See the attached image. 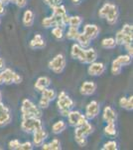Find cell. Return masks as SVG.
<instances>
[{"instance_id":"1","label":"cell","mask_w":133,"mask_h":150,"mask_svg":"<svg viewBox=\"0 0 133 150\" xmlns=\"http://www.w3.org/2000/svg\"><path fill=\"white\" fill-rule=\"evenodd\" d=\"M75 128H76V129H75V140H76L77 144L81 147L86 146V143H88L86 137L93 132V126L88 120V121L84 122V124L79 125V126H77Z\"/></svg>"},{"instance_id":"2","label":"cell","mask_w":133,"mask_h":150,"mask_svg":"<svg viewBox=\"0 0 133 150\" xmlns=\"http://www.w3.org/2000/svg\"><path fill=\"white\" fill-rule=\"evenodd\" d=\"M98 15L101 18H104L108 24L114 25L118 19V8L112 3H104L98 11Z\"/></svg>"},{"instance_id":"3","label":"cell","mask_w":133,"mask_h":150,"mask_svg":"<svg viewBox=\"0 0 133 150\" xmlns=\"http://www.w3.org/2000/svg\"><path fill=\"white\" fill-rule=\"evenodd\" d=\"M21 113H22V118L28 117H42V110L38 105H36L33 101L30 99H24L21 104Z\"/></svg>"},{"instance_id":"4","label":"cell","mask_w":133,"mask_h":150,"mask_svg":"<svg viewBox=\"0 0 133 150\" xmlns=\"http://www.w3.org/2000/svg\"><path fill=\"white\" fill-rule=\"evenodd\" d=\"M57 106L59 109L60 113L62 116L67 117L69 112L72 110V108L74 107V101L68 95L66 91H61L58 95V100H57Z\"/></svg>"},{"instance_id":"5","label":"cell","mask_w":133,"mask_h":150,"mask_svg":"<svg viewBox=\"0 0 133 150\" xmlns=\"http://www.w3.org/2000/svg\"><path fill=\"white\" fill-rule=\"evenodd\" d=\"M22 77L10 68H4L0 71V85L3 84H20Z\"/></svg>"},{"instance_id":"6","label":"cell","mask_w":133,"mask_h":150,"mask_svg":"<svg viewBox=\"0 0 133 150\" xmlns=\"http://www.w3.org/2000/svg\"><path fill=\"white\" fill-rule=\"evenodd\" d=\"M43 128L42 121L41 118L36 117H28V118H22V122H21V129L24 132L28 133V134H32L34 131L38 129Z\"/></svg>"},{"instance_id":"7","label":"cell","mask_w":133,"mask_h":150,"mask_svg":"<svg viewBox=\"0 0 133 150\" xmlns=\"http://www.w3.org/2000/svg\"><path fill=\"white\" fill-rule=\"evenodd\" d=\"M49 68L56 74H61L66 67V58L63 54H58L48 64Z\"/></svg>"},{"instance_id":"8","label":"cell","mask_w":133,"mask_h":150,"mask_svg":"<svg viewBox=\"0 0 133 150\" xmlns=\"http://www.w3.org/2000/svg\"><path fill=\"white\" fill-rule=\"evenodd\" d=\"M67 117H68L69 124L72 127L79 126V125L84 124V122L88 121V119L86 118L84 114H83L81 111L78 110H71Z\"/></svg>"},{"instance_id":"9","label":"cell","mask_w":133,"mask_h":150,"mask_svg":"<svg viewBox=\"0 0 133 150\" xmlns=\"http://www.w3.org/2000/svg\"><path fill=\"white\" fill-rule=\"evenodd\" d=\"M100 103L95 100H93L86 105L84 116H86V118L88 120H93L100 114Z\"/></svg>"},{"instance_id":"10","label":"cell","mask_w":133,"mask_h":150,"mask_svg":"<svg viewBox=\"0 0 133 150\" xmlns=\"http://www.w3.org/2000/svg\"><path fill=\"white\" fill-rule=\"evenodd\" d=\"M71 56L74 59L79 60L81 63L86 64V48H83L79 43H75L72 46Z\"/></svg>"},{"instance_id":"11","label":"cell","mask_w":133,"mask_h":150,"mask_svg":"<svg viewBox=\"0 0 133 150\" xmlns=\"http://www.w3.org/2000/svg\"><path fill=\"white\" fill-rule=\"evenodd\" d=\"M11 111L3 103H0V126H6L11 122Z\"/></svg>"},{"instance_id":"12","label":"cell","mask_w":133,"mask_h":150,"mask_svg":"<svg viewBox=\"0 0 133 150\" xmlns=\"http://www.w3.org/2000/svg\"><path fill=\"white\" fill-rule=\"evenodd\" d=\"M105 71V65L101 62H96L94 61L93 63L89 64L88 68V73L91 76H100L102 75Z\"/></svg>"},{"instance_id":"13","label":"cell","mask_w":133,"mask_h":150,"mask_svg":"<svg viewBox=\"0 0 133 150\" xmlns=\"http://www.w3.org/2000/svg\"><path fill=\"white\" fill-rule=\"evenodd\" d=\"M32 134H33V145L36 147L42 146V144L44 143L45 140L47 139V137H48V133L45 131L44 128L36 130Z\"/></svg>"},{"instance_id":"14","label":"cell","mask_w":133,"mask_h":150,"mask_svg":"<svg viewBox=\"0 0 133 150\" xmlns=\"http://www.w3.org/2000/svg\"><path fill=\"white\" fill-rule=\"evenodd\" d=\"M96 84L93 81H86L81 84V88H79V91H81V95L84 96H91L95 92L96 90Z\"/></svg>"},{"instance_id":"15","label":"cell","mask_w":133,"mask_h":150,"mask_svg":"<svg viewBox=\"0 0 133 150\" xmlns=\"http://www.w3.org/2000/svg\"><path fill=\"white\" fill-rule=\"evenodd\" d=\"M83 32L93 40L95 39L100 34V27L97 25H95V24H86L84 27Z\"/></svg>"},{"instance_id":"16","label":"cell","mask_w":133,"mask_h":150,"mask_svg":"<svg viewBox=\"0 0 133 150\" xmlns=\"http://www.w3.org/2000/svg\"><path fill=\"white\" fill-rule=\"evenodd\" d=\"M115 41H116L117 45H127V44H131L133 37L132 36H129L127 34H125L124 32L120 29L119 31L116 32V35H115Z\"/></svg>"},{"instance_id":"17","label":"cell","mask_w":133,"mask_h":150,"mask_svg":"<svg viewBox=\"0 0 133 150\" xmlns=\"http://www.w3.org/2000/svg\"><path fill=\"white\" fill-rule=\"evenodd\" d=\"M102 118L106 123H115L117 119V114L113 108H111L110 106H106L103 109Z\"/></svg>"},{"instance_id":"18","label":"cell","mask_w":133,"mask_h":150,"mask_svg":"<svg viewBox=\"0 0 133 150\" xmlns=\"http://www.w3.org/2000/svg\"><path fill=\"white\" fill-rule=\"evenodd\" d=\"M29 46L32 49H43V48L46 47L45 39L41 34H35L32 40L29 43Z\"/></svg>"},{"instance_id":"19","label":"cell","mask_w":133,"mask_h":150,"mask_svg":"<svg viewBox=\"0 0 133 150\" xmlns=\"http://www.w3.org/2000/svg\"><path fill=\"white\" fill-rule=\"evenodd\" d=\"M50 85H51V79L47 76L39 77L35 82V88H36V90L39 91V92H42L46 88L50 87Z\"/></svg>"},{"instance_id":"20","label":"cell","mask_w":133,"mask_h":150,"mask_svg":"<svg viewBox=\"0 0 133 150\" xmlns=\"http://www.w3.org/2000/svg\"><path fill=\"white\" fill-rule=\"evenodd\" d=\"M43 150H61V141L58 138H54L49 143H43L42 144Z\"/></svg>"},{"instance_id":"21","label":"cell","mask_w":133,"mask_h":150,"mask_svg":"<svg viewBox=\"0 0 133 150\" xmlns=\"http://www.w3.org/2000/svg\"><path fill=\"white\" fill-rule=\"evenodd\" d=\"M119 106L127 111H132V109H133V96H129V97H121L119 99Z\"/></svg>"},{"instance_id":"22","label":"cell","mask_w":133,"mask_h":150,"mask_svg":"<svg viewBox=\"0 0 133 150\" xmlns=\"http://www.w3.org/2000/svg\"><path fill=\"white\" fill-rule=\"evenodd\" d=\"M34 24V13L32 10L28 9L23 14V25L25 27H31Z\"/></svg>"},{"instance_id":"23","label":"cell","mask_w":133,"mask_h":150,"mask_svg":"<svg viewBox=\"0 0 133 150\" xmlns=\"http://www.w3.org/2000/svg\"><path fill=\"white\" fill-rule=\"evenodd\" d=\"M97 59V52L93 48H86V64H91L96 61Z\"/></svg>"},{"instance_id":"24","label":"cell","mask_w":133,"mask_h":150,"mask_svg":"<svg viewBox=\"0 0 133 150\" xmlns=\"http://www.w3.org/2000/svg\"><path fill=\"white\" fill-rule=\"evenodd\" d=\"M67 128V123L63 120H58L57 122H55L52 126V132L54 134H60V133L64 132Z\"/></svg>"},{"instance_id":"25","label":"cell","mask_w":133,"mask_h":150,"mask_svg":"<svg viewBox=\"0 0 133 150\" xmlns=\"http://www.w3.org/2000/svg\"><path fill=\"white\" fill-rule=\"evenodd\" d=\"M77 41H78V43L83 48H88L89 46V44H91V39L89 37H88L84 32H81V33L79 32L78 38H77Z\"/></svg>"},{"instance_id":"26","label":"cell","mask_w":133,"mask_h":150,"mask_svg":"<svg viewBox=\"0 0 133 150\" xmlns=\"http://www.w3.org/2000/svg\"><path fill=\"white\" fill-rule=\"evenodd\" d=\"M116 41L112 37H107L101 40V46L104 49H113L116 46Z\"/></svg>"},{"instance_id":"27","label":"cell","mask_w":133,"mask_h":150,"mask_svg":"<svg viewBox=\"0 0 133 150\" xmlns=\"http://www.w3.org/2000/svg\"><path fill=\"white\" fill-rule=\"evenodd\" d=\"M79 34V28L77 27H72V26H69V29H68L67 33H66V37L69 40L72 41H77V38Z\"/></svg>"},{"instance_id":"28","label":"cell","mask_w":133,"mask_h":150,"mask_svg":"<svg viewBox=\"0 0 133 150\" xmlns=\"http://www.w3.org/2000/svg\"><path fill=\"white\" fill-rule=\"evenodd\" d=\"M114 60L123 67V66H127V65H129L130 63H131V62H132V57L130 56V55H128V54L119 55V56H118L117 58H115Z\"/></svg>"},{"instance_id":"29","label":"cell","mask_w":133,"mask_h":150,"mask_svg":"<svg viewBox=\"0 0 133 150\" xmlns=\"http://www.w3.org/2000/svg\"><path fill=\"white\" fill-rule=\"evenodd\" d=\"M104 133L107 136L115 137L117 134V129L115 126V123H106V126L104 127Z\"/></svg>"},{"instance_id":"30","label":"cell","mask_w":133,"mask_h":150,"mask_svg":"<svg viewBox=\"0 0 133 150\" xmlns=\"http://www.w3.org/2000/svg\"><path fill=\"white\" fill-rule=\"evenodd\" d=\"M83 23V18L81 16H78V15H75V16H70L69 18V26H72V27H77L79 28V26L81 25Z\"/></svg>"},{"instance_id":"31","label":"cell","mask_w":133,"mask_h":150,"mask_svg":"<svg viewBox=\"0 0 133 150\" xmlns=\"http://www.w3.org/2000/svg\"><path fill=\"white\" fill-rule=\"evenodd\" d=\"M41 93H42V96H43V97L47 98L48 100H50V101H51V102H52L53 100H55L56 97H57V94H56L54 89L49 88V87H48V88H46L45 90H43Z\"/></svg>"},{"instance_id":"32","label":"cell","mask_w":133,"mask_h":150,"mask_svg":"<svg viewBox=\"0 0 133 150\" xmlns=\"http://www.w3.org/2000/svg\"><path fill=\"white\" fill-rule=\"evenodd\" d=\"M52 34L58 40H61L64 37V29L59 26H55L52 28Z\"/></svg>"},{"instance_id":"33","label":"cell","mask_w":133,"mask_h":150,"mask_svg":"<svg viewBox=\"0 0 133 150\" xmlns=\"http://www.w3.org/2000/svg\"><path fill=\"white\" fill-rule=\"evenodd\" d=\"M42 25L44 26L45 28H53V27H55L56 23H55L54 17H53L52 15L48 16V17H45L42 20Z\"/></svg>"},{"instance_id":"34","label":"cell","mask_w":133,"mask_h":150,"mask_svg":"<svg viewBox=\"0 0 133 150\" xmlns=\"http://www.w3.org/2000/svg\"><path fill=\"white\" fill-rule=\"evenodd\" d=\"M102 150H117L118 149V144L114 140H109L106 143L103 144V146L101 147Z\"/></svg>"},{"instance_id":"35","label":"cell","mask_w":133,"mask_h":150,"mask_svg":"<svg viewBox=\"0 0 133 150\" xmlns=\"http://www.w3.org/2000/svg\"><path fill=\"white\" fill-rule=\"evenodd\" d=\"M122 70V66L119 63H117L115 60L112 61V64H111V73L113 75H119L121 73Z\"/></svg>"},{"instance_id":"36","label":"cell","mask_w":133,"mask_h":150,"mask_svg":"<svg viewBox=\"0 0 133 150\" xmlns=\"http://www.w3.org/2000/svg\"><path fill=\"white\" fill-rule=\"evenodd\" d=\"M50 103H51L50 100H48L47 98L41 96V98H40V100H39V105H38V106H39L41 109H46V108L49 107Z\"/></svg>"},{"instance_id":"37","label":"cell","mask_w":133,"mask_h":150,"mask_svg":"<svg viewBox=\"0 0 133 150\" xmlns=\"http://www.w3.org/2000/svg\"><path fill=\"white\" fill-rule=\"evenodd\" d=\"M121 30L125 33V34H127L129 36H132V37H133V26L131 25V24H128V23L124 24V25H123V27L121 28Z\"/></svg>"},{"instance_id":"38","label":"cell","mask_w":133,"mask_h":150,"mask_svg":"<svg viewBox=\"0 0 133 150\" xmlns=\"http://www.w3.org/2000/svg\"><path fill=\"white\" fill-rule=\"evenodd\" d=\"M20 144L21 143L18 139H13V140H11V141H9L8 147H9V149H12V150H19Z\"/></svg>"},{"instance_id":"39","label":"cell","mask_w":133,"mask_h":150,"mask_svg":"<svg viewBox=\"0 0 133 150\" xmlns=\"http://www.w3.org/2000/svg\"><path fill=\"white\" fill-rule=\"evenodd\" d=\"M34 148V145L32 142L26 141L24 143H21L19 146V150H32Z\"/></svg>"},{"instance_id":"40","label":"cell","mask_w":133,"mask_h":150,"mask_svg":"<svg viewBox=\"0 0 133 150\" xmlns=\"http://www.w3.org/2000/svg\"><path fill=\"white\" fill-rule=\"evenodd\" d=\"M62 1L63 0H44V2L50 7V8H53V7L62 4Z\"/></svg>"},{"instance_id":"41","label":"cell","mask_w":133,"mask_h":150,"mask_svg":"<svg viewBox=\"0 0 133 150\" xmlns=\"http://www.w3.org/2000/svg\"><path fill=\"white\" fill-rule=\"evenodd\" d=\"M10 3L15 4L19 8H24L27 5V0H10Z\"/></svg>"},{"instance_id":"42","label":"cell","mask_w":133,"mask_h":150,"mask_svg":"<svg viewBox=\"0 0 133 150\" xmlns=\"http://www.w3.org/2000/svg\"><path fill=\"white\" fill-rule=\"evenodd\" d=\"M125 49H126L127 51V54L130 55V56H133V47H132V43L131 44H127L125 45Z\"/></svg>"},{"instance_id":"43","label":"cell","mask_w":133,"mask_h":150,"mask_svg":"<svg viewBox=\"0 0 133 150\" xmlns=\"http://www.w3.org/2000/svg\"><path fill=\"white\" fill-rule=\"evenodd\" d=\"M5 14V7H4V3L2 0H0V17Z\"/></svg>"},{"instance_id":"44","label":"cell","mask_w":133,"mask_h":150,"mask_svg":"<svg viewBox=\"0 0 133 150\" xmlns=\"http://www.w3.org/2000/svg\"><path fill=\"white\" fill-rule=\"evenodd\" d=\"M5 68V61H4L3 58L0 57V71Z\"/></svg>"},{"instance_id":"45","label":"cell","mask_w":133,"mask_h":150,"mask_svg":"<svg viewBox=\"0 0 133 150\" xmlns=\"http://www.w3.org/2000/svg\"><path fill=\"white\" fill-rule=\"evenodd\" d=\"M72 3H74V4H79L81 0H72Z\"/></svg>"},{"instance_id":"46","label":"cell","mask_w":133,"mask_h":150,"mask_svg":"<svg viewBox=\"0 0 133 150\" xmlns=\"http://www.w3.org/2000/svg\"><path fill=\"white\" fill-rule=\"evenodd\" d=\"M2 2H3L4 4H8V3H10V0H2Z\"/></svg>"},{"instance_id":"47","label":"cell","mask_w":133,"mask_h":150,"mask_svg":"<svg viewBox=\"0 0 133 150\" xmlns=\"http://www.w3.org/2000/svg\"><path fill=\"white\" fill-rule=\"evenodd\" d=\"M0 103H2V93L0 91Z\"/></svg>"},{"instance_id":"48","label":"cell","mask_w":133,"mask_h":150,"mask_svg":"<svg viewBox=\"0 0 133 150\" xmlns=\"http://www.w3.org/2000/svg\"><path fill=\"white\" fill-rule=\"evenodd\" d=\"M0 24H1V18H0Z\"/></svg>"},{"instance_id":"49","label":"cell","mask_w":133,"mask_h":150,"mask_svg":"<svg viewBox=\"0 0 133 150\" xmlns=\"http://www.w3.org/2000/svg\"><path fill=\"white\" fill-rule=\"evenodd\" d=\"M1 149H2V148H1V147H0V150H1Z\"/></svg>"}]
</instances>
